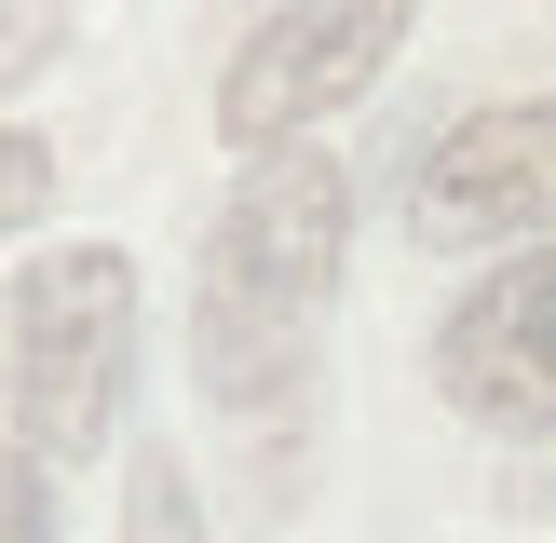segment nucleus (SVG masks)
I'll return each instance as SVG.
<instances>
[{"label": "nucleus", "mask_w": 556, "mask_h": 543, "mask_svg": "<svg viewBox=\"0 0 556 543\" xmlns=\"http://www.w3.org/2000/svg\"><path fill=\"white\" fill-rule=\"evenodd\" d=\"M407 14H421V0H286V14L231 54V81H217V136H231V150L313 136L326 109H353L407 54Z\"/></svg>", "instance_id": "obj_3"}, {"label": "nucleus", "mask_w": 556, "mask_h": 543, "mask_svg": "<svg viewBox=\"0 0 556 543\" xmlns=\"http://www.w3.org/2000/svg\"><path fill=\"white\" fill-rule=\"evenodd\" d=\"M41 204H54V150L27 123H0V231H27Z\"/></svg>", "instance_id": "obj_8"}, {"label": "nucleus", "mask_w": 556, "mask_h": 543, "mask_svg": "<svg viewBox=\"0 0 556 543\" xmlns=\"http://www.w3.org/2000/svg\"><path fill=\"white\" fill-rule=\"evenodd\" d=\"M434 394L489 434H556V244H516L503 272L448 299L434 326Z\"/></svg>", "instance_id": "obj_5"}, {"label": "nucleus", "mask_w": 556, "mask_h": 543, "mask_svg": "<svg viewBox=\"0 0 556 543\" xmlns=\"http://www.w3.org/2000/svg\"><path fill=\"white\" fill-rule=\"evenodd\" d=\"M340 244H353V190L326 150H244L231 204L204 231L190 272V367L217 407H286L299 367L326 340V299H340Z\"/></svg>", "instance_id": "obj_1"}, {"label": "nucleus", "mask_w": 556, "mask_h": 543, "mask_svg": "<svg viewBox=\"0 0 556 543\" xmlns=\"http://www.w3.org/2000/svg\"><path fill=\"white\" fill-rule=\"evenodd\" d=\"M123 543H204V503H190L177 449H136V476H123Z\"/></svg>", "instance_id": "obj_6"}, {"label": "nucleus", "mask_w": 556, "mask_h": 543, "mask_svg": "<svg viewBox=\"0 0 556 543\" xmlns=\"http://www.w3.org/2000/svg\"><path fill=\"white\" fill-rule=\"evenodd\" d=\"M407 231L434 258H476V244H556V96H503L462 109L448 136L407 177Z\"/></svg>", "instance_id": "obj_4"}, {"label": "nucleus", "mask_w": 556, "mask_h": 543, "mask_svg": "<svg viewBox=\"0 0 556 543\" xmlns=\"http://www.w3.org/2000/svg\"><path fill=\"white\" fill-rule=\"evenodd\" d=\"M41 476H54V462L14 434V394H0V543H54V503H41Z\"/></svg>", "instance_id": "obj_7"}, {"label": "nucleus", "mask_w": 556, "mask_h": 543, "mask_svg": "<svg viewBox=\"0 0 556 543\" xmlns=\"http://www.w3.org/2000/svg\"><path fill=\"white\" fill-rule=\"evenodd\" d=\"M123 380H136V258L123 244H68L14 286V434L41 462H96L123 434Z\"/></svg>", "instance_id": "obj_2"}]
</instances>
